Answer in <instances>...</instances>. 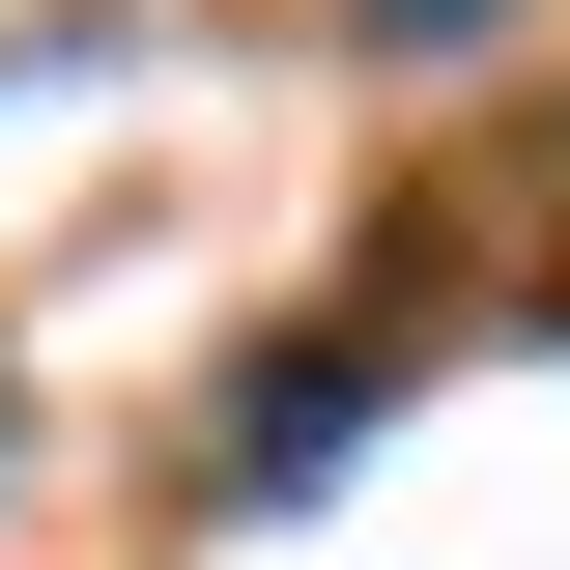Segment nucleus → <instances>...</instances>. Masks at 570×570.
I'll return each mask as SVG.
<instances>
[{
	"label": "nucleus",
	"instance_id": "obj_1",
	"mask_svg": "<svg viewBox=\"0 0 570 570\" xmlns=\"http://www.w3.org/2000/svg\"><path fill=\"white\" fill-rule=\"evenodd\" d=\"M371 400H400V343H257V371H228V485H257V513H285V485H343V428H371Z\"/></svg>",
	"mask_w": 570,
	"mask_h": 570
},
{
	"label": "nucleus",
	"instance_id": "obj_2",
	"mask_svg": "<svg viewBox=\"0 0 570 570\" xmlns=\"http://www.w3.org/2000/svg\"><path fill=\"white\" fill-rule=\"evenodd\" d=\"M371 29H400V58H485V0H371Z\"/></svg>",
	"mask_w": 570,
	"mask_h": 570
}]
</instances>
